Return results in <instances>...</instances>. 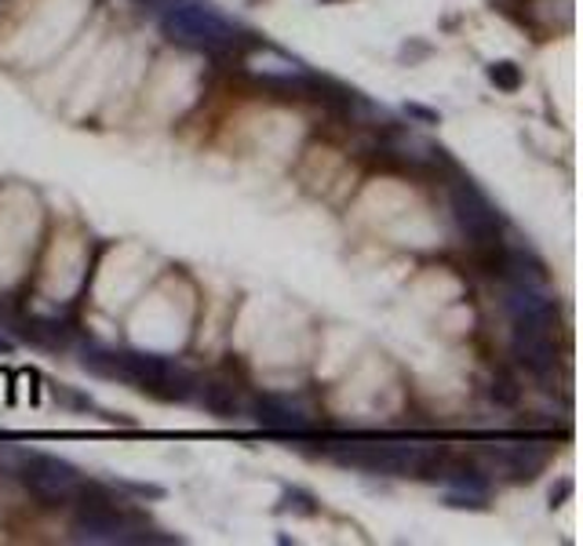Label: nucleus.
Returning <instances> with one entry per match:
<instances>
[{
    "label": "nucleus",
    "mask_w": 583,
    "mask_h": 546,
    "mask_svg": "<svg viewBox=\"0 0 583 546\" xmlns=\"http://www.w3.org/2000/svg\"><path fill=\"white\" fill-rule=\"evenodd\" d=\"M85 368L132 383L143 394L150 390L157 397H168V401H190L201 390L198 375H190L179 364H168L157 354H135V350H91L85 354Z\"/></svg>",
    "instance_id": "nucleus-1"
},
{
    "label": "nucleus",
    "mask_w": 583,
    "mask_h": 546,
    "mask_svg": "<svg viewBox=\"0 0 583 546\" xmlns=\"http://www.w3.org/2000/svg\"><path fill=\"white\" fill-rule=\"evenodd\" d=\"M161 26L171 41L198 52H231L237 44V30L223 15H215L209 4L193 0H168L161 8Z\"/></svg>",
    "instance_id": "nucleus-2"
},
{
    "label": "nucleus",
    "mask_w": 583,
    "mask_h": 546,
    "mask_svg": "<svg viewBox=\"0 0 583 546\" xmlns=\"http://www.w3.org/2000/svg\"><path fill=\"white\" fill-rule=\"evenodd\" d=\"M449 197H452L456 226H460V230L467 234V241L482 244V248L500 244V212L493 208V201H489L471 179L456 182Z\"/></svg>",
    "instance_id": "nucleus-3"
},
{
    "label": "nucleus",
    "mask_w": 583,
    "mask_h": 546,
    "mask_svg": "<svg viewBox=\"0 0 583 546\" xmlns=\"http://www.w3.org/2000/svg\"><path fill=\"white\" fill-rule=\"evenodd\" d=\"M511 350H514V357H518V364H525V368H529L532 375H540V379H547V375L558 368L554 339H551V332H543V328L514 325Z\"/></svg>",
    "instance_id": "nucleus-4"
},
{
    "label": "nucleus",
    "mask_w": 583,
    "mask_h": 546,
    "mask_svg": "<svg viewBox=\"0 0 583 546\" xmlns=\"http://www.w3.org/2000/svg\"><path fill=\"white\" fill-rule=\"evenodd\" d=\"M507 314H511V321L522 328H543V332H551V325H554L551 299H543L532 284H514L507 292Z\"/></svg>",
    "instance_id": "nucleus-5"
},
{
    "label": "nucleus",
    "mask_w": 583,
    "mask_h": 546,
    "mask_svg": "<svg viewBox=\"0 0 583 546\" xmlns=\"http://www.w3.org/2000/svg\"><path fill=\"white\" fill-rule=\"evenodd\" d=\"M489 459L500 466L507 481H536L547 466V452L536 445H500L489 452Z\"/></svg>",
    "instance_id": "nucleus-6"
},
{
    "label": "nucleus",
    "mask_w": 583,
    "mask_h": 546,
    "mask_svg": "<svg viewBox=\"0 0 583 546\" xmlns=\"http://www.w3.org/2000/svg\"><path fill=\"white\" fill-rule=\"evenodd\" d=\"M256 423L267 430H278V434H303L306 430V412L300 405L281 401V397H259L256 401Z\"/></svg>",
    "instance_id": "nucleus-7"
},
{
    "label": "nucleus",
    "mask_w": 583,
    "mask_h": 546,
    "mask_svg": "<svg viewBox=\"0 0 583 546\" xmlns=\"http://www.w3.org/2000/svg\"><path fill=\"white\" fill-rule=\"evenodd\" d=\"M201 401L209 412H215L220 419H234L242 412V405H237V397L231 390H223V386H209V390H201Z\"/></svg>",
    "instance_id": "nucleus-8"
},
{
    "label": "nucleus",
    "mask_w": 583,
    "mask_h": 546,
    "mask_svg": "<svg viewBox=\"0 0 583 546\" xmlns=\"http://www.w3.org/2000/svg\"><path fill=\"white\" fill-rule=\"evenodd\" d=\"M503 266H507V273H511V277L518 281V284H532V288H536V284L543 281L540 266H536L532 259H525L522 252H507V263H503Z\"/></svg>",
    "instance_id": "nucleus-9"
},
{
    "label": "nucleus",
    "mask_w": 583,
    "mask_h": 546,
    "mask_svg": "<svg viewBox=\"0 0 583 546\" xmlns=\"http://www.w3.org/2000/svg\"><path fill=\"white\" fill-rule=\"evenodd\" d=\"M489 81L503 91H518L522 88V70L514 62H493L489 66Z\"/></svg>",
    "instance_id": "nucleus-10"
},
{
    "label": "nucleus",
    "mask_w": 583,
    "mask_h": 546,
    "mask_svg": "<svg viewBox=\"0 0 583 546\" xmlns=\"http://www.w3.org/2000/svg\"><path fill=\"white\" fill-rule=\"evenodd\" d=\"M493 397L500 405H518V397H522L518 383H514L511 375H496V379H493Z\"/></svg>",
    "instance_id": "nucleus-11"
},
{
    "label": "nucleus",
    "mask_w": 583,
    "mask_h": 546,
    "mask_svg": "<svg viewBox=\"0 0 583 546\" xmlns=\"http://www.w3.org/2000/svg\"><path fill=\"white\" fill-rule=\"evenodd\" d=\"M281 510H300V514H314L317 507H311V499H306L303 492H284Z\"/></svg>",
    "instance_id": "nucleus-12"
}]
</instances>
